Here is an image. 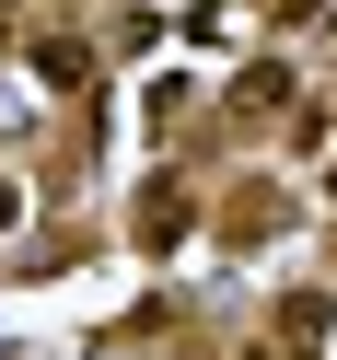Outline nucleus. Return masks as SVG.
I'll use <instances>...</instances> for the list:
<instances>
[{"instance_id":"1","label":"nucleus","mask_w":337,"mask_h":360,"mask_svg":"<svg viewBox=\"0 0 337 360\" xmlns=\"http://www.w3.org/2000/svg\"><path fill=\"white\" fill-rule=\"evenodd\" d=\"M35 82H47L58 105H105V58H94V35H35Z\"/></svg>"},{"instance_id":"2","label":"nucleus","mask_w":337,"mask_h":360,"mask_svg":"<svg viewBox=\"0 0 337 360\" xmlns=\"http://www.w3.org/2000/svg\"><path fill=\"white\" fill-rule=\"evenodd\" d=\"M279 105H303V70H291V58H279V47H267V58H256V70H244V82H233V128H256V117H279Z\"/></svg>"},{"instance_id":"3","label":"nucleus","mask_w":337,"mask_h":360,"mask_svg":"<svg viewBox=\"0 0 337 360\" xmlns=\"http://www.w3.org/2000/svg\"><path fill=\"white\" fill-rule=\"evenodd\" d=\"M186 221H198V198H186V174H151V186H140V244H151V256H163V244L186 233Z\"/></svg>"},{"instance_id":"4","label":"nucleus","mask_w":337,"mask_h":360,"mask_svg":"<svg viewBox=\"0 0 337 360\" xmlns=\"http://www.w3.org/2000/svg\"><path fill=\"white\" fill-rule=\"evenodd\" d=\"M24 221H35V174H24V163H0V244L24 233Z\"/></svg>"}]
</instances>
